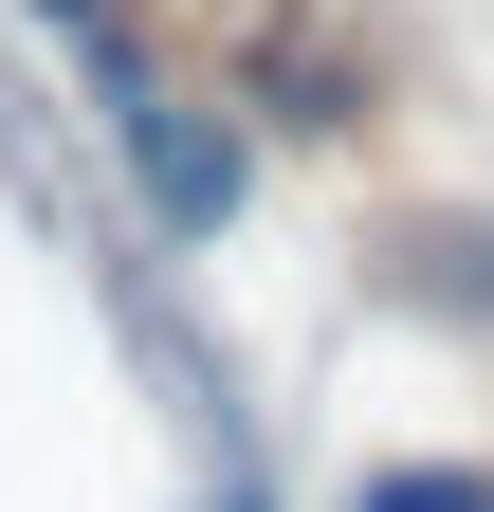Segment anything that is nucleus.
Masks as SVG:
<instances>
[{
    "mask_svg": "<svg viewBox=\"0 0 494 512\" xmlns=\"http://www.w3.org/2000/svg\"><path fill=\"white\" fill-rule=\"evenodd\" d=\"M348 512H494L476 458H385V476H348Z\"/></svg>",
    "mask_w": 494,
    "mask_h": 512,
    "instance_id": "obj_1",
    "label": "nucleus"
}]
</instances>
